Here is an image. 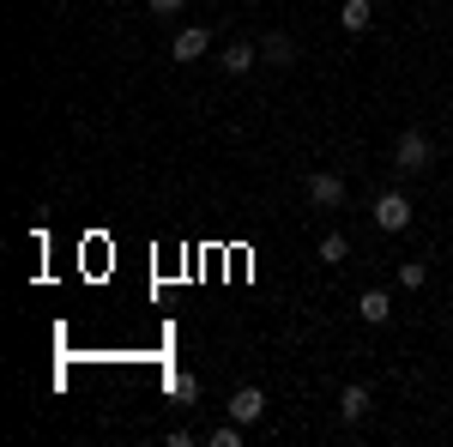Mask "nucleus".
Returning a JSON list of instances; mask_svg holds the SVG:
<instances>
[{"label": "nucleus", "mask_w": 453, "mask_h": 447, "mask_svg": "<svg viewBox=\"0 0 453 447\" xmlns=\"http://www.w3.org/2000/svg\"><path fill=\"white\" fill-rule=\"evenodd\" d=\"M429 164H435V139L423 134V127H405L399 145H393V170L399 175H423Z\"/></svg>", "instance_id": "obj_1"}, {"label": "nucleus", "mask_w": 453, "mask_h": 447, "mask_svg": "<svg viewBox=\"0 0 453 447\" xmlns=\"http://www.w3.org/2000/svg\"><path fill=\"white\" fill-rule=\"evenodd\" d=\"M375 230H387V236H399V230H411V200H405L399 188H387L381 200H375Z\"/></svg>", "instance_id": "obj_2"}, {"label": "nucleus", "mask_w": 453, "mask_h": 447, "mask_svg": "<svg viewBox=\"0 0 453 447\" xmlns=\"http://www.w3.org/2000/svg\"><path fill=\"white\" fill-rule=\"evenodd\" d=\"M206 49H211V31H206V25H181V31L170 36V55L181 61V67H194V61H206Z\"/></svg>", "instance_id": "obj_3"}, {"label": "nucleus", "mask_w": 453, "mask_h": 447, "mask_svg": "<svg viewBox=\"0 0 453 447\" xmlns=\"http://www.w3.org/2000/svg\"><path fill=\"white\" fill-rule=\"evenodd\" d=\"M345 194H350V188H345V175H339V170H314L309 175V200L320 212H339V206H345Z\"/></svg>", "instance_id": "obj_4"}, {"label": "nucleus", "mask_w": 453, "mask_h": 447, "mask_svg": "<svg viewBox=\"0 0 453 447\" xmlns=\"http://www.w3.org/2000/svg\"><path fill=\"white\" fill-rule=\"evenodd\" d=\"M260 61H266V67H296V36L266 31L260 36Z\"/></svg>", "instance_id": "obj_5"}, {"label": "nucleus", "mask_w": 453, "mask_h": 447, "mask_svg": "<svg viewBox=\"0 0 453 447\" xmlns=\"http://www.w3.org/2000/svg\"><path fill=\"white\" fill-rule=\"evenodd\" d=\"M254 61H260V42H248V36H236V42H224V73H230V79H242V73H254Z\"/></svg>", "instance_id": "obj_6"}, {"label": "nucleus", "mask_w": 453, "mask_h": 447, "mask_svg": "<svg viewBox=\"0 0 453 447\" xmlns=\"http://www.w3.org/2000/svg\"><path fill=\"white\" fill-rule=\"evenodd\" d=\"M369 412H375V393H369L363 381H350L345 393H339V417H345V423H363Z\"/></svg>", "instance_id": "obj_7"}, {"label": "nucleus", "mask_w": 453, "mask_h": 447, "mask_svg": "<svg viewBox=\"0 0 453 447\" xmlns=\"http://www.w3.org/2000/svg\"><path fill=\"white\" fill-rule=\"evenodd\" d=\"M230 417H236V423H260V417H266V393H260V387H236V393H230Z\"/></svg>", "instance_id": "obj_8"}, {"label": "nucleus", "mask_w": 453, "mask_h": 447, "mask_svg": "<svg viewBox=\"0 0 453 447\" xmlns=\"http://www.w3.org/2000/svg\"><path fill=\"white\" fill-rule=\"evenodd\" d=\"M357 320H363V327H387V320H393L387 290H363V297H357Z\"/></svg>", "instance_id": "obj_9"}, {"label": "nucleus", "mask_w": 453, "mask_h": 447, "mask_svg": "<svg viewBox=\"0 0 453 447\" xmlns=\"http://www.w3.org/2000/svg\"><path fill=\"white\" fill-rule=\"evenodd\" d=\"M339 25H345L350 36H363L375 25V6H369V0H345V6H339Z\"/></svg>", "instance_id": "obj_10"}, {"label": "nucleus", "mask_w": 453, "mask_h": 447, "mask_svg": "<svg viewBox=\"0 0 453 447\" xmlns=\"http://www.w3.org/2000/svg\"><path fill=\"white\" fill-rule=\"evenodd\" d=\"M320 260H326V266H345L350 260V236L345 230H326V236H320Z\"/></svg>", "instance_id": "obj_11"}, {"label": "nucleus", "mask_w": 453, "mask_h": 447, "mask_svg": "<svg viewBox=\"0 0 453 447\" xmlns=\"http://www.w3.org/2000/svg\"><path fill=\"white\" fill-rule=\"evenodd\" d=\"M170 393L181 399V405H194V399H200V381L188 375V369H175V375H170Z\"/></svg>", "instance_id": "obj_12"}, {"label": "nucleus", "mask_w": 453, "mask_h": 447, "mask_svg": "<svg viewBox=\"0 0 453 447\" xmlns=\"http://www.w3.org/2000/svg\"><path fill=\"white\" fill-rule=\"evenodd\" d=\"M242 429H248V423H236V417H230V423H218V429H211L206 442L211 447H242Z\"/></svg>", "instance_id": "obj_13"}, {"label": "nucleus", "mask_w": 453, "mask_h": 447, "mask_svg": "<svg viewBox=\"0 0 453 447\" xmlns=\"http://www.w3.org/2000/svg\"><path fill=\"white\" fill-rule=\"evenodd\" d=\"M423 278H429L423 260H405V266H399V284H405V290H423Z\"/></svg>", "instance_id": "obj_14"}, {"label": "nucleus", "mask_w": 453, "mask_h": 447, "mask_svg": "<svg viewBox=\"0 0 453 447\" xmlns=\"http://www.w3.org/2000/svg\"><path fill=\"white\" fill-rule=\"evenodd\" d=\"M145 6H151V12H157V19H175V12H181V6H188V0H145Z\"/></svg>", "instance_id": "obj_15"}]
</instances>
